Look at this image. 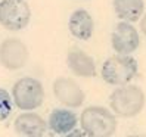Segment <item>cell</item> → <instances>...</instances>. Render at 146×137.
<instances>
[{
    "label": "cell",
    "instance_id": "obj_1",
    "mask_svg": "<svg viewBox=\"0 0 146 137\" xmlns=\"http://www.w3.org/2000/svg\"><path fill=\"white\" fill-rule=\"evenodd\" d=\"M80 124L84 134L90 137H109L117 130L115 115L102 106L86 108L81 112Z\"/></svg>",
    "mask_w": 146,
    "mask_h": 137
},
{
    "label": "cell",
    "instance_id": "obj_2",
    "mask_svg": "<svg viewBox=\"0 0 146 137\" xmlns=\"http://www.w3.org/2000/svg\"><path fill=\"white\" fill-rule=\"evenodd\" d=\"M109 106L119 116H136L145 108V93L137 85H119L109 96Z\"/></svg>",
    "mask_w": 146,
    "mask_h": 137
},
{
    "label": "cell",
    "instance_id": "obj_3",
    "mask_svg": "<svg viewBox=\"0 0 146 137\" xmlns=\"http://www.w3.org/2000/svg\"><path fill=\"white\" fill-rule=\"evenodd\" d=\"M137 75V62L128 55L109 56L102 65V78L111 85L128 84Z\"/></svg>",
    "mask_w": 146,
    "mask_h": 137
},
{
    "label": "cell",
    "instance_id": "obj_4",
    "mask_svg": "<svg viewBox=\"0 0 146 137\" xmlns=\"http://www.w3.org/2000/svg\"><path fill=\"white\" fill-rule=\"evenodd\" d=\"M12 97L16 108L21 111H34L44 100V89L38 80L33 77H24L15 83Z\"/></svg>",
    "mask_w": 146,
    "mask_h": 137
},
{
    "label": "cell",
    "instance_id": "obj_5",
    "mask_svg": "<svg viewBox=\"0 0 146 137\" xmlns=\"http://www.w3.org/2000/svg\"><path fill=\"white\" fill-rule=\"evenodd\" d=\"M31 9L25 0H2L0 2V24L9 31H19L28 25Z\"/></svg>",
    "mask_w": 146,
    "mask_h": 137
},
{
    "label": "cell",
    "instance_id": "obj_6",
    "mask_svg": "<svg viewBox=\"0 0 146 137\" xmlns=\"http://www.w3.org/2000/svg\"><path fill=\"white\" fill-rule=\"evenodd\" d=\"M28 61V49L18 38H6L0 44V64L6 69L16 71L25 66Z\"/></svg>",
    "mask_w": 146,
    "mask_h": 137
},
{
    "label": "cell",
    "instance_id": "obj_7",
    "mask_svg": "<svg viewBox=\"0 0 146 137\" xmlns=\"http://www.w3.org/2000/svg\"><path fill=\"white\" fill-rule=\"evenodd\" d=\"M111 44L118 55H130L140 44L139 32L130 22H119L112 31Z\"/></svg>",
    "mask_w": 146,
    "mask_h": 137
},
{
    "label": "cell",
    "instance_id": "obj_8",
    "mask_svg": "<svg viewBox=\"0 0 146 137\" xmlns=\"http://www.w3.org/2000/svg\"><path fill=\"white\" fill-rule=\"evenodd\" d=\"M53 95L59 103L66 108H80L84 103V91L74 80L59 77L53 83Z\"/></svg>",
    "mask_w": 146,
    "mask_h": 137
},
{
    "label": "cell",
    "instance_id": "obj_9",
    "mask_svg": "<svg viewBox=\"0 0 146 137\" xmlns=\"http://www.w3.org/2000/svg\"><path fill=\"white\" fill-rule=\"evenodd\" d=\"M15 133L24 136V137H40L46 133V121L40 115L34 112H25L21 114L15 119Z\"/></svg>",
    "mask_w": 146,
    "mask_h": 137
},
{
    "label": "cell",
    "instance_id": "obj_10",
    "mask_svg": "<svg viewBox=\"0 0 146 137\" xmlns=\"http://www.w3.org/2000/svg\"><path fill=\"white\" fill-rule=\"evenodd\" d=\"M66 64L70 66V69L78 77L89 78V77L96 75V65H94L93 58L80 49H72L68 52Z\"/></svg>",
    "mask_w": 146,
    "mask_h": 137
},
{
    "label": "cell",
    "instance_id": "obj_11",
    "mask_svg": "<svg viewBox=\"0 0 146 137\" xmlns=\"http://www.w3.org/2000/svg\"><path fill=\"white\" fill-rule=\"evenodd\" d=\"M68 28H70V32L75 38L89 40L93 36L94 22H93V18L90 16V13L86 9H77L70 16Z\"/></svg>",
    "mask_w": 146,
    "mask_h": 137
},
{
    "label": "cell",
    "instance_id": "obj_12",
    "mask_svg": "<svg viewBox=\"0 0 146 137\" xmlns=\"http://www.w3.org/2000/svg\"><path fill=\"white\" fill-rule=\"evenodd\" d=\"M78 119L70 109H53L49 116V127L55 134L64 136L72 131Z\"/></svg>",
    "mask_w": 146,
    "mask_h": 137
},
{
    "label": "cell",
    "instance_id": "obj_13",
    "mask_svg": "<svg viewBox=\"0 0 146 137\" xmlns=\"http://www.w3.org/2000/svg\"><path fill=\"white\" fill-rule=\"evenodd\" d=\"M145 9L143 0H114V11L119 19L136 22L140 19Z\"/></svg>",
    "mask_w": 146,
    "mask_h": 137
},
{
    "label": "cell",
    "instance_id": "obj_14",
    "mask_svg": "<svg viewBox=\"0 0 146 137\" xmlns=\"http://www.w3.org/2000/svg\"><path fill=\"white\" fill-rule=\"evenodd\" d=\"M12 114V97L5 89H0V121L9 118Z\"/></svg>",
    "mask_w": 146,
    "mask_h": 137
},
{
    "label": "cell",
    "instance_id": "obj_15",
    "mask_svg": "<svg viewBox=\"0 0 146 137\" xmlns=\"http://www.w3.org/2000/svg\"><path fill=\"white\" fill-rule=\"evenodd\" d=\"M140 28H142V31L145 32V36H146V13H145V16L140 21Z\"/></svg>",
    "mask_w": 146,
    "mask_h": 137
}]
</instances>
